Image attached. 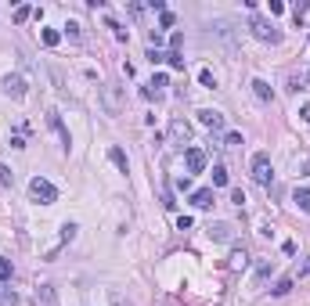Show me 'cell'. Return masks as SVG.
<instances>
[{
    "label": "cell",
    "instance_id": "obj_16",
    "mask_svg": "<svg viewBox=\"0 0 310 306\" xmlns=\"http://www.w3.org/2000/svg\"><path fill=\"white\" fill-rule=\"evenodd\" d=\"M292 202H296V206H299V209H303V213L310 216V191H306V187H296V195H292Z\"/></svg>",
    "mask_w": 310,
    "mask_h": 306
},
{
    "label": "cell",
    "instance_id": "obj_4",
    "mask_svg": "<svg viewBox=\"0 0 310 306\" xmlns=\"http://www.w3.org/2000/svg\"><path fill=\"white\" fill-rule=\"evenodd\" d=\"M101 105H105V116H119V112H123V90L105 83L101 87Z\"/></svg>",
    "mask_w": 310,
    "mask_h": 306
},
{
    "label": "cell",
    "instance_id": "obj_20",
    "mask_svg": "<svg viewBox=\"0 0 310 306\" xmlns=\"http://www.w3.org/2000/svg\"><path fill=\"white\" fill-rule=\"evenodd\" d=\"M29 15H33V8H29V4H18L11 18H15V25H22V22H29Z\"/></svg>",
    "mask_w": 310,
    "mask_h": 306
},
{
    "label": "cell",
    "instance_id": "obj_8",
    "mask_svg": "<svg viewBox=\"0 0 310 306\" xmlns=\"http://www.w3.org/2000/svg\"><path fill=\"white\" fill-rule=\"evenodd\" d=\"M199 123L209 126V130H224V126H227L224 112H216V108H202V112H199Z\"/></svg>",
    "mask_w": 310,
    "mask_h": 306
},
{
    "label": "cell",
    "instance_id": "obj_30",
    "mask_svg": "<svg viewBox=\"0 0 310 306\" xmlns=\"http://www.w3.org/2000/svg\"><path fill=\"white\" fill-rule=\"evenodd\" d=\"M166 61H170L173 69H184V58H180V51H170V54H166Z\"/></svg>",
    "mask_w": 310,
    "mask_h": 306
},
{
    "label": "cell",
    "instance_id": "obj_5",
    "mask_svg": "<svg viewBox=\"0 0 310 306\" xmlns=\"http://www.w3.org/2000/svg\"><path fill=\"white\" fill-rule=\"evenodd\" d=\"M206 234H209V242H231V238H235V223H227V220H213V223L206 227Z\"/></svg>",
    "mask_w": 310,
    "mask_h": 306
},
{
    "label": "cell",
    "instance_id": "obj_22",
    "mask_svg": "<svg viewBox=\"0 0 310 306\" xmlns=\"http://www.w3.org/2000/svg\"><path fill=\"white\" fill-rule=\"evenodd\" d=\"M270 292H274V295H289V292H292V278H282V281L270 288Z\"/></svg>",
    "mask_w": 310,
    "mask_h": 306
},
{
    "label": "cell",
    "instance_id": "obj_13",
    "mask_svg": "<svg viewBox=\"0 0 310 306\" xmlns=\"http://www.w3.org/2000/svg\"><path fill=\"white\" fill-rule=\"evenodd\" d=\"M108 159H112V162H115V166H119V169H123V173H127V169H130V159H127V151H123V148H119V144H112V148H108Z\"/></svg>",
    "mask_w": 310,
    "mask_h": 306
},
{
    "label": "cell",
    "instance_id": "obj_27",
    "mask_svg": "<svg viewBox=\"0 0 310 306\" xmlns=\"http://www.w3.org/2000/svg\"><path fill=\"white\" fill-rule=\"evenodd\" d=\"M148 61H151V65H163L166 54H163V51H155V47H148Z\"/></svg>",
    "mask_w": 310,
    "mask_h": 306
},
{
    "label": "cell",
    "instance_id": "obj_24",
    "mask_svg": "<svg viewBox=\"0 0 310 306\" xmlns=\"http://www.w3.org/2000/svg\"><path fill=\"white\" fill-rule=\"evenodd\" d=\"M65 36H69V40H80V22H65Z\"/></svg>",
    "mask_w": 310,
    "mask_h": 306
},
{
    "label": "cell",
    "instance_id": "obj_7",
    "mask_svg": "<svg viewBox=\"0 0 310 306\" xmlns=\"http://www.w3.org/2000/svg\"><path fill=\"white\" fill-rule=\"evenodd\" d=\"M184 166H188V173H202L206 169V151L202 148H184Z\"/></svg>",
    "mask_w": 310,
    "mask_h": 306
},
{
    "label": "cell",
    "instance_id": "obj_3",
    "mask_svg": "<svg viewBox=\"0 0 310 306\" xmlns=\"http://www.w3.org/2000/svg\"><path fill=\"white\" fill-rule=\"evenodd\" d=\"M253 180H256L260 187H270V184H274V166H270V155H267V151H256V155H253Z\"/></svg>",
    "mask_w": 310,
    "mask_h": 306
},
{
    "label": "cell",
    "instance_id": "obj_11",
    "mask_svg": "<svg viewBox=\"0 0 310 306\" xmlns=\"http://www.w3.org/2000/svg\"><path fill=\"white\" fill-rule=\"evenodd\" d=\"M306 83H310V69H306V72H289V90H292V94L306 90Z\"/></svg>",
    "mask_w": 310,
    "mask_h": 306
},
{
    "label": "cell",
    "instance_id": "obj_14",
    "mask_svg": "<svg viewBox=\"0 0 310 306\" xmlns=\"http://www.w3.org/2000/svg\"><path fill=\"white\" fill-rule=\"evenodd\" d=\"M249 87H253V94H256L260 101H274V90H270V83H267V80H253Z\"/></svg>",
    "mask_w": 310,
    "mask_h": 306
},
{
    "label": "cell",
    "instance_id": "obj_33",
    "mask_svg": "<svg viewBox=\"0 0 310 306\" xmlns=\"http://www.w3.org/2000/svg\"><path fill=\"white\" fill-rule=\"evenodd\" d=\"M296 169H303L299 177H310V159H306V155H303V159H296Z\"/></svg>",
    "mask_w": 310,
    "mask_h": 306
},
{
    "label": "cell",
    "instance_id": "obj_18",
    "mask_svg": "<svg viewBox=\"0 0 310 306\" xmlns=\"http://www.w3.org/2000/svg\"><path fill=\"white\" fill-rule=\"evenodd\" d=\"M227 180H231V177H227V166L216 162V166H213V187H227Z\"/></svg>",
    "mask_w": 310,
    "mask_h": 306
},
{
    "label": "cell",
    "instance_id": "obj_37",
    "mask_svg": "<svg viewBox=\"0 0 310 306\" xmlns=\"http://www.w3.org/2000/svg\"><path fill=\"white\" fill-rule=\"evenodd\" d=\"M306 274H310V256H306V263L299 266V278H306Z\"/></svg>",
    "mask_w": 310,
    "mask_h": 306
},
{
    "label": "cell",
    "instance_id": "obj_2",
    "mask_svg": "<svg viewBox=\"0 0 310 306\" xmlns=\"http://www.w3.org/2000/svg\"><path fill=\"white\" fill-rule=\"evenodd\" d=\"M29 195L40 202V206H51V202H58V187H54L47 177H33V180H29Z\"/></svg>",
    "mask_w": 310,
    "mask_h": 306
},
{
    "label": "cell",
    "instance_id": "obj_1",
    "mask_svg": "<svg viewBox=\"0 0 310 306\" xmlns=\"http://www.w3.org/2000/svg\"><path fill=\"white\" fill-rule=\"evenodd\" d=\"M249 32L263 44H282V29H274L263 15H249Z\"/></svg>",
    "mask_w": 310,
    "mask_h": 306
},
{
    "label": "cell",
    "instance_id": "obj_23",
    "mask_svg": "<svg viewBox=\"0 0 310 306\" xmlns=\"http://www.w3.org/2000/svg\"><path fill=\"white\" fill-rule=\"evenodd\" d=\"M0 306H18V295L11 288H4V292H0Z\"/></svg>",
    "mask_w": 310,
    "mask_h": 306
},
{
    "label": "cell",
    "instance_id": "obj_19",
    "mask_svg": "<svg viewBox=\"0 0 310 306\" xmlns=\"http://www.w3.org/2000/svg\"><path fill=\"white\" fill-rule=\"evenodd\" d=\"M40 40H44V47H58V44H61V32H58V29H44Z\"/></svg>",
    "mask_w": 310,
    "mask_h": 306
},
{
    "label": "cell",
    "instance_id": "obj_21",
    "mask_svg": "<svg viewBox=\"0 0 310 306\" xmlns=\"http://www.w3.org/2000/svg\"><path fill=\"white\" fill-rule=\"evenodd\" d=\"M108 29H115V40H119V44H127V40H130V32H127L119 22H115V18H108Z\"/></svg>",
    "mask_w": 310,
    "mask_h": 306
},
{
    "label": "cell",
    "instance_id": "obj_15",
    "mask_svg": "<svg viewBox=\"0 0 310 306\" xmlns=\"http://www.w3.org/2000/svg\"><path fill=\"white\" fill-rule=\"evenodd\" d=\"M245 266H249V252L235 249V252H231V270H245Z\"/></svg>",
    "mask_w": 310,
    "mask_h": 306
},
{
    "label": "cell",
    "instance_id": "obj_34",
    "mask_svg": "<svg viewBox=\"0 0 310 306\" xmlns=\"http://www.w3.org/2000/svg\"><path fill=\"white\" fill-rule=\"evenodd\" d=\"M224 144H227V148H238V144H242V133H227Z\"/></svg>",
    "mask_w": 310,
    "mask_h": 306
},
{
    "label": "cell",
    "instance_id": "obj_9",
    "mask_svg": "<svg viewBox=\"0 0 310 306\" xmlns=\"http://www.w3.org/2000/svg\"><path fill=\"white\" fill-rule=\"evenodd\" d=\"M4 94H8V97H15V101H18V97H25V80H22V76H15V72H11V76H4Z\"/></svg>",
    "mask_w": 310,
    "mask_h": 306
},
{
    "label": "cell",
    "instance_id": "obj_12",
    "mask_svg": "<svg viewBox=\"0 0 310 306\" xmlns=\"http://www.w3.org/2000/svg\"><path fill=\"white\" fill-rule=\"evenodd\" d=\"M36 306H58V299H54V288H51V285H40V288H36Z\"/></svg>",
    "mask_w": 310,
    "mask_h": 306
},
{
    "label": "cell",
    "instance_id": "obj_36",
    "mask_svg": "<svg viewBox=\"0 0 310 306\" xmlns=\"http://www.w3.org/2000/svg\"><path fill=\"white\" fill-rule=\"evenodd\" d=\"M170 44H173V51H180V47H184V36H180V32H173V36H170Z\"/></svg>",
    "mask_w": 310,
    "mask_h": 306
},
{
    "label": "cell",
    "instance_id": "obj_25",
    "mask_svg": "<svg viewBox=\"0 0 310 306\" xmlns=\"http://www.w3.org/2000/svg\"><path fill=\"white\" fill-rule=\"evenodd\" d=\"M0 184H4V187H11V184H15V173H11L4 162H0Z\"/></svg>",
    "mask_w": 310,
    "mask_h": 306
},
{
    "label": "cell",
    "instance_id": "obj_17",
    "mask_svg": "<svg viewBox=\"0 0 310 306\" xmlns=\"http://www.w3.org/2000/svg\"><path fill=\"white\" fill-rule=\"evenodd\" d=\"M47 119H51V126L61 133V141H65V148H69V144H72V137H69V130H65V123H61V116H58V112H51Z\"/></svg>",
    "mask_w": 310,
    "mask_h": 306
},
{
    "label": "cell",
    "instance_id": "obj_6",
    "mask_svg": "<svg viewBox=\"0 0 310 306\" xmlns=\"http://www.w3.org/2000/svg\"><path fill=\"white\" fill-rule=\"evenodd\" d=\"M170 141L180 144V148L191 144V123H188V119H173V123H170Z\"/></svg>",
    "mask_w": 310,
    "mask_h": 306
},
{
    "label": "cell",
    "instance_id": "obj_10",
    "mask_svg": "<svg viewBox=\"0 0 310 306\" xmlns=\"http://www.w3.org/2000/svg\"><path fill=\"white\" fill-rule=\"evenodd\" d=\"M191 206H195V209H209L213 206V187H199L195 195H191Z\"/></svg>",
    "mask_w": 310,
    "mask_h": 306
},
{
    "label": "cell",
    "instance_id": "obj_28",
    "mask_svg": "<svg viewBox=\"0 0 310 306\" xmlns=\"http://www.w3.org/2000/svg\"><path fill=\"white\" fill-rule=\"evenodd\" d=\"M76 238V223H61V242H72Z\"/></svg>",
    "mask_w": 310,
    "mask_h": 306
},
{
    "label": "cell",
    "instance_id": "obj_35",
    "mask_svg": "<svg viewBox=\"0 0 310 306\" xmlns=\"http://www.w3.org/2000/svg\"><path fill=\"white\" fill-rule=\"evenodd\" d=\"M231 202H235V206H245V195H242V191L235 187V191H231Z\"/></svg>",
    "mask_w": 310,
    "mask_h": 306
},
{
    "label": "cell",
    "instance_id": "obj_29",
    "mask_svg": "<svg viewBox=\"0 0 310 306\" xmlns=\"http://www.w3.org/2000/svg\"><path fill=\"white\" fill-rule=\"evenodd\" d=\"M0 281H11V263L0 256Z\"/></svg>",
    "mask_w": 310,
    "mask_h": 306
},
{
    "label": "cell",
    "instance_id": "obj_31",
    "mask_svg": "<svg viewBox=\"0 0 310 306\" xmlns=\"http://www.w3.org/2000/svg\"><path fill=\"white\" fill-rule=\"evenodd\" d=\"M306 8H310V4H306V0H299V4H296V8H292V18H296V22H299V18H303V15H306Z\"/></svg>",
    "mask_w": 310,
    "mask_h": 306
},
{
    "label": "cell",
    "instance_id": "obj_32",
    "mask_svg": "<svg viewBox=\"0 0 310 306\" xmlns=\"http://www.w3.org/2000/svg\"><path fill=\"white\" fill-rule=\"evenodd\" d=\"M173 22H177V18H173V11H163V15H159V25H163V29H170Z\"/></svg>",
    "mask_w": 310,
    "mask_h": 306
},
{
    "label": "cell",
    "instance_id": "obj_26",
    "mask_svg": "<svg viewBox=\"0 0 310 306\" xmlns=\"http://www.w3.org/2000/svg\"><path fill=\"white\" fill-rule=\"evenodd\" d=\"M199 83H202V87H216V76H213L209 69H202V72H199Z\"/></svg>",
    "mask_w": 310,
    "mask_h": 306
}]
</instances>
